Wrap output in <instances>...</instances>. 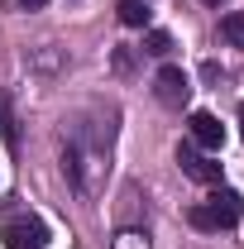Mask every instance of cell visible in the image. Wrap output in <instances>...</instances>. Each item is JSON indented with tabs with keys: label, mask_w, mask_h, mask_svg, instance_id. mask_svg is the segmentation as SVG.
Returning a JSON list of instances; mask_svg holds the SVG:
<instances>
[{
	"label": "cell",
	"mask_w": 244,
	"mask_h": 249,
	"mask_svg": "<svg viewBox=\"0 0 244 249\" xmlns=\"http://www.w3.org/2000/svg\"><path fill=\"white\" fill-rule=\"evenodd\" d=\"M187 216H192L196 230H230V225H240V220H244V196H240V192H230V187H220V192H211L201 206H192Z\"/></svg>",
	"instance_id": "cell-1"
},
{
	"label": "cell",
	"mask_w": 244,
	"mask_h": 249,
	"mask_svg": "<svg viewBox=\"0 0 244 249\" xmlns=\"http://www.w3.org/2000/svg\"><path fill=\"white\" fill-rule=\"evenodd\" d=\"M0 240H5V249H43L48 245V225L38 216H10Z\"/></svg>",
	"instance_id": "cell-2"
},
{
	"label": "cell",
	"mask_w": 244,
	"mask_h": 249,
	"mask_svg": "<svg viewBox=\"0 0 244 249\" xmlns=\"http://www.w3.org/2000/svg\"><path fill=\"white\" fill-rule=\"evenodd\" d=\"M153 91L163 106H173V110H182L187 101H192V77H187L182 67H163L158 72V82H153Z\"/></svg>",
	"instance_id": "cell-3"
},
{
	"label": "cell",
	"mask_w": 244,
	"mask_h": 249,
	"mask_svg": "<svg viewBox=\"0 0 244 249\" xmlns=\"http://www.w3.org/2000/svg\"><path fill=\"white\" fill-rule=\"evenodd\" d=\"M187 129H192V144L206 149V154H215V149L225 144V124L215 120L211 110H192V115H187Z\"/></svg>",
	"instance_id": "cell-4"
},
{
	"label": "cell",
	"mask_w": 244,
	"mask_h": 249,
	"mask_svg": "<svg viewBox=\"0 0 244 249\" xmlns=\"http://www.w3.org/2000/svg\"><path fill=\"white\" fill-rule=\"evenodd\" d=\"M177 163H182V173H187V178H192V182H201V187H215V182H220V173H225L215 158L196 154L192 144H182V149H177Z\"/></svg>",
	"instance_id": "cell-5"
},
{
	"label": "cell",
	"mask_w": 244,
	"mask_h": 249,
	"mask_svg": "<svg viewBox=\"0 0 244 249\" xmlns=\"http://www.w3.org/2000/svg\"><path fill=\"white\" fill-rule=\"evenodd\" d=\"M115 10H120V24H129V29H144V24H149V15H153L144 0H120Z\"/></svg>",
	"instance_id": "cell-6"
},
{
	"label": "cell",
	"mask_w": 244,
	"mask_h": 249,
	"mask_svg": "<svg viewBox=\"0 0 244 249\" xmlns=\"http://www.w3.org/2000/svg\"><path fill=\"white\" fill-rule=\"evenodd\" d=\"M220 38L235 43V48H244V10H230V15L220 19Z\"/></svg>",
	"instance_id": "cell-7"
},
{
	"label": "cell",
	"mask_w": 244,
	"mask_h": 249,
	"mask_svg": "<svg viewBox=\"0 0 244 249\" xmlns=\"http://www.w3.org/2000/svg\"><path fill=\"white\" fill-rule=\"evenodd\" d=\"M144 53H153V58H168V53H173V34L149 29V34H144Z\"/></svg>",
	"instance_id": "cell-8"
},
{
	"label": "cell",
	"mask_w": 244,
	"mask_h": 249,
	"mask_svg": "<svg viewBox=\"0 0 244 249\" xmlns=\"http://www.w3.org/2000/svg\"><path fill=\"white\" fill-rule=\"evenodd\" d=\"M0 120H5V144L15 149L19 144V129H15V115H10V96H0Z\"/></svg>",
	"instance_id": "cell-9"
},
{
	"label": "cell",
	"mask_w": 244,
	"mask_h": 249,
	"mask_svg": "<svg viewBox=\"0 0 244 249\" xmlns=\"http://www.w3.org/2000/svg\"><path fill=\"white\" fill-rule=\"evenodd\" d=\"M115 249H149V240H144L139 230H124L120 240H115Z\"/></svg>",
	"instance_id": "cell-10"
},
{
	"label": "cell",
	"mask_w": 244,
	"mask_h": 249,
	"mask_svg": "<svg viewBox=\"0 0 244 249\" xmlns=\"http://www.w3.org/2000/svg\"><path fill=\"white\" fill-rule=\"evenodd\" d=\"M19 5H24V10H43V0H19Z\"/></svg>",
	"instance_id": "cell-11"
},
{
	"label": "cell",
	"mask_w": 244,
	"mask_h": 249,
	"mask_svg": "<svg viewBox=\"0 0 244 249\" xmlns=\"http://www.w3.org/2000/svg\"><path fill=\"white\" fill-rule=\"evenodd\" d=\"M240 124H244V106H240Z\"/></svg>",
	"instance_id": "cell-12"
}]
</instances>
